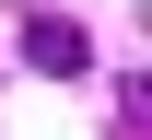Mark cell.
<instances>
[{
    "instance_id": "cell-1",
    "label": "cell",
    "mask_w": 152,
    "mask_h": 140,
    "mask_svg": "<svg viewBox=\"0 0 152 140\" xmlns=\"http://www.w3.org/2000/svg\"><path fill=\"white\" fill-rule=\"evenodd\" d=\"M23 59H35L47 82H70L82 59H94V35H82V23H58V12H47V23H23Z\"/></svg>"
}]
</instances>
